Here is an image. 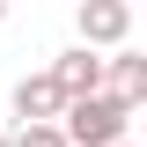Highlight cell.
I'll list each match as a JSON object with an SVG mask.
<instances>
[{
    "label": "cell",
    "mask_w": 147,
    "mask_h": 147,
    "mask_svg": "<svg viewBox=\"0 0 147 147\" xmlns=\"http://www.w3.org/2000/svg\"><path fill=\"white\" fill-rule=\"evenodd\" d=\"M125 103H110V96H81V103L59 110V140L66 147H118L125 140Z\"/></svg>",
    "instance_id": "obj_1"
},
{
    "label": "cell",
    "mask_w": 147,
    "mask_h": 147,
    "mask_svg": "<svg viewBox=\"0 0 147 147\" xmlns=\"http://www.w3.org/2000/svg\"><path fill=\"white\" fill-rule=\"evenodd\" d=\"M74 22H81V52H96V44H125V37H132V7H125V0H81Z\"/></svg>",
    "instance_id": "obj_2"
},
{
    "label": "cell",
    "mask_w": 147,
    "mask_h": 147,
    "mask_svg": "<svg viewBox=\"0 0 147 147\" xmlns=\"http://www.w3.org/2000/svg\"><path fill=\"white\" fill-rule=\"evenodd\" d=\"M44 74H52V88L66 96V103H81V96H103V59H96V52H81V44H74V52H59Z\"/></svg>",
    "instance_id": "obj_3"
},
{
    "label": "cell",
    "mask_w": 147,
    "mask_h": 147,
    "mask_svg": "<svg viewBox=\"0 0 147 147\" xmlns=\"http://www.w3.org/2000/svg\"><path fill=\"white\" fill-rule=\"evenodd\" d=\"M59 110H66V96L52 88V74H22L15 81V118L22 125H59Z\"/></svg>",
    "instance_id": "obj_4"
},
{
    "label": "cell",
    "mask_w": 147,
    "mask_h": 147,
    "mask_svg": "<svg viewBox=\"0 0 147 147\" xmlns=\"http://www.w3.org/2000/svg\"><path fill=\"white\" fill-rule=\"evenodd\" d=\"M103 96H110V103H147V59L140 52H110L103 59Z\"/></svg>",
    "instance_id": "obj_5"
},
{
    "label": "cell",
    "mask_w": 147,
    "mask_h": 147,
    "mask_svg": "<svg viewBox=\"0 0 147 147\" xmlns=\"http://www.w3.org/2000/svg\"><path fill=\"white\" fill-rule=\"evenodd\" d=\"M15 147H66V140H59V125H22Z\"/></svg>",
    "instance_id": "obj_6"
},
{
    "label": "cell",
    "mask_w": 147,
    "mask_h": 147,
    "mask_svg": "<svg viewBox=\"0 0 147 147\" xmlns=\"http://www.w3.org/2000/svg\"><path fill=\"white\" fill-rule=\"evenodd\" d=\"M0 22H7V7H0Z\"/></svg>",
    "instance_id": "obj_7"
},
{
    "label": "cell",
    "mask_w": 147,
    "mask_h": 147,
    "mask_svg": "<svg viewBox=\"0 0 147 147\" xmlns=\"http://www.w3.org/2000/svg\"><path fill=\"white\" fill-rule=\"evenodd\" d=\"M0 147H15V140H0Z\"/></svg>",
    "instance_id": "obj_8"
},
{
    "label": "cell",
    "mask_w": 147,
    "mask_h": 147,
    "mask_svg": "<svg viewBox=\"0 0 147 147\" xmlns=\"http://www.w3.org/2000/svg\"><path fill=\"white\" fill-rule=\"evenodd\" d=\"M118 147H132V140H118Z\"/></svg>",
    "instance_id": "obj_9"
}]
</instances>
